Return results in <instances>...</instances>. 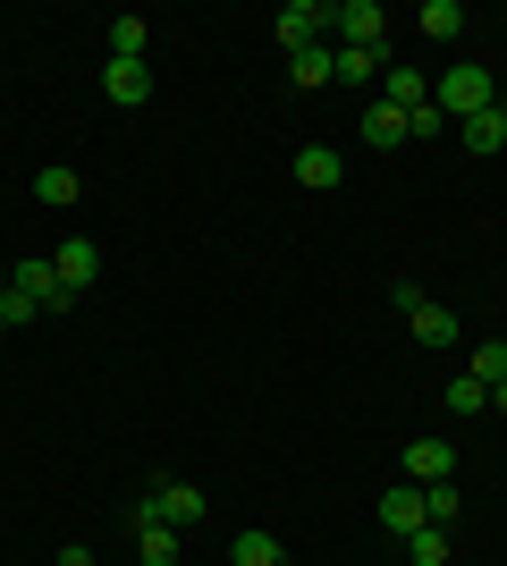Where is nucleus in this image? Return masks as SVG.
<instances>
[{
	"label": "nucleus",
	"mask_w": 507,
	"mask_h": 566,
	"mask_svg": "<svg viewBox=\"0 0 507 566\" xmlns=\"http://www.w3.org/2000/svg\"><path fill=\"white\" fill-rule=\"evenodd\" d=\"M279 566H296V558H279Z\"/></svg>",
	"instance_id": "obj_33"
},
{
	"label": "nucleus",
	"mask_w": 507,
	"mask_h": 566,
	"mask_svg": "<svg viewBox=\"0 0 507 566\" xmlns=\"http://www.w3.org/2000/svg\"><path fill=\"white\" fill-rule=\"evenodd\" d=\"M76 195H85V178H76L68 161H51V169H34V203H43V212H68Z\"/></svg>",
	"instance_id": "obj_11"
},
{
	"label": "nucleus",
	"mask_w": 507,
	"mask_h": 566,
	"mask_svg": "<svg viewBox=\"0 0 507 566\" xmlns=\"http://www.w3.org/2000/svg\"><path fill=\"white\" fill-rule=\"evenodd\" d=\"M448 549H457V542H448V524H414V533H406L414 566H448Z\"/></svg>",
	"instance_id": "obj_19"
},
{
	"label": "nucleus",
	"mask_w": 507,
	"mask_h": 566,
	"mask_svg": "<svg viewBox=\"0 0 507 566\" xmlns=\"http://www.w3.org/2000/svg\"><path fill=\"white\" fill-rule=\"evenodd\" d=\"M499 34H507V9H499Z\"/></svg>",
	"instance_id": "obj_31"
},
{
	"label": "nucleus",
	"mask_w": 507,
	"mask_h": 566,
	"mask_svg": "<svg viewBox=\"0 0 507 566\" xmlns=\"http://www.w3.org/2000/svg\"><path fill=\"white\" fill-rule=\"evenodd\" d=\"M136 549H145V566H178L187 533H169V524H136Z\"/></svg>",
	"instance_id": "obj_20"
},
{
	"label": "nucleus",
	"mask_w": 507,
	"mask_h": 566,
	"mask_svg": "<svg viewBox=\"0 0 507 566\" xmlns=\"http://www.w3.org/2000/svg\"><path fill=\"white\" fill-rule=\"evenodd\" d=\"M423 524H457V482H432V491H423Z\"/></svg>",
	"instance_id": "obj_26"
},
{
	"label": "nucleus",
	"mask_w": 507,
	"mask_h": 566,
	"mask_svg": "<svg viewBox=\"0 0 507 566\" xmlns=\"http://www.w3.org/2000/svg\"><path fill=\"white\" fill-rule=\"evenodd\" d=\"M457 144H465V153H483V161H490V153H499V144H507V127H499V118H457Z\"/></svg>",
	"instance_id": "obj_22"
},
{
	"label": "nucleus",
	"mask_w": 507,
	"mask_h": 566,
	"mask_svg": "<svg viewBox=\"0 0 507 566\" xmlns=\"http://www.w3.org/2000/svg\"><path fill=\"white\" fill-rule=\"evenodd\" d=\"M483 406H490V389H483L474 373H457V380H448V415H483Z\"/></svg>",
	"instance_id": "obj_24"
},
{
	"label": "nucleus",
	"mask_w": 507,
	"mask_h": 566,
	"mask_svg": "<svg viewBox=\"0 0 507 566\" xmlns=\"http://www.w3.org/2000/svg\"><path fill=\"white\" fill-rule=\"evenodd\" d=\"M34 313H43V305H34V296H18V287L0 296V322H9V331H18V322H34Z\"/></svg>",
	"instance_id": "obj_27"
},
{
	"label": "nucleus",
	"mask_w": 507,
	"mask_h": 566,
	"mask_svg": "<svg viewBox=\"0 0 507 566\" xmlns=\"http://www.w3.org/2000/svg\"><path fill=\"white\" fill-rule=\"evenodd\" d=\"M271 34L288 43V60H296V51H321V43H330V9H321V0H288V9L271 18Z\"/></svg>",
	"instance_id": "obj_4"
},
{
	"label": "nucleus",
	"mask_w": 507,
	"mask_h": 566,
	"mask_svg": "<svg viewBox=\"0 0 507 566\" xmlns=\"http://www.w3.org/2000/svg\"><path fill=\"white\" fill-rule=\"evenodd\" d=\"M381 34H389L381 0H338L330 9V51H381Z\"/></svg>",
	"instance_id": "obj_3"
},
{
	"label": "nucleus",
	"mask_w": 507,
	"mask_h": 566,
	"mask_svg": "<svg viewBox=\"0 0 507 566\" xmlns=\"http://www.w3.org/2000/svg\"><path fill=\"white\" fill-rule=\"evenodd\" d=\"M0 338H9V322H0Z\"/></svg>",
	"instance_id": "obj_32"
},
{
	"label": "nucleus",
	"mask_w": 507,
	"mask_h": 566,
	"mask_svg": "<svg viewBox=\"0 0 507 566\" xmlns=\"http://www.w3.org/2000/svg\"><path fill=\"white\" fill-rule=\"evenodd\" d=\"M9 287H18V296H34L43 313H68V305H76L68 287H60V271H51V262H9Z\"/></svg>",
	"instance_id": "obj_6"
},
{
	"label": "nucleus",
	"mask_w": 507,
	"mask_h": 566,
	"mask_svg": "<svg viewBox=\"0 0 507 566\" xmlns=\"http://www.w3.org/2000/svg\"><path fill=\"white\" fill-rule=\"evenodd\" d=\"M490 118H499V127H507V94H499V102H490Z\"/></svg>",
	"instance_id": "obj_29"
},
{
	"label": "nucleus",
	"mask_w": 507,
	"mask_h": 566,
	"mask_svg": "<svg viewBox=\"0 0 507 566\" xmlns=\"http://www.w3.org/2000/svg\"><path fill=\"white\" fill-rule=\"evenodd\" d=\"M288 549H279V533H263V524H245L237 542H229V566H279Z\"/></svg>",
	"instance_id": "obj_15"
},
{
	"label": "nucleus",
	"mask_w": 507,
	"mask_h": 566,
	"mask_svg": "<svg viewBox=\"0 0 507 566\" xmlns=\"http://www.w3.org/2000/svg\"><path fill=\"white\" fill-rule=\"evenodd\" d=\"M363 144H372V153H389V144H406V111H389V102H372V111H363Z\"/></svg>",
	"instance_id": "obj_18"
},
{
	"label": "nucleus",
	"mask_w": 507,
	"mask_h": 566,
	"mask_svg": "<svg viewBox=\"0 0 507 566\" xmlns=\"http://www.w3.org/2000/svg\"><path fill=\"white\" fill-rule=\"evenodd\" d=\"M0 296H9V262H0Z\"/></svg>",
	"instance_id": "obj_30"
},
{
	"label": "nucleus",
	"mask_w": 507,
	"mask_h": 566,
	"mask_svg": "<svg viewBox=\"0 0 507 566\" xmlns=\"http://www.w3.org/2000/svg\"><path fill=\"white\" fill-rule=\"evenodd\" d=\"M465 373L483 380V389H499V380H507V338H483V347L465 355Z\"/></svg>",
	"instance_id": "obj_23"
},
{
	"label": "nucleus",
	"mask_w": 507,
	"mask_h": 566,
	"mask_svg": "<svg viewBox=\"0 0 507 566\" xmlns=\"http://www.w3.org/2000/svg\"><path fill=\"white\" fill-rule=\"evenodd\" d=\"M102 94L119 102V111H145L152 102V69L145 60H110V69H102Z\"/></svg>",
	"instance_id": "obj_8"
},
{
	"label": "nucleus",
	"mask_w": 507,
	"mask_h": 566,
	"mask_svg": "<svg viewBox=\"0 0 507 566\" xmlns=\"http://www.w3.org/2000/svg\"><path fill=\"white\" fill-rule=\"evenodd\" d=\"M381 69H389L381 51H330V76H338V85H381Z\"/></svg>",
	"instance_id": "obj_16"
},
{
	"label": "nucleus",
	"mask_w": 507,
	"mask_h": 566,
	"mask_svg": "<svg viewBox=\"0 0 507 566\" xmlns=\"http://www.w3.org/2000/svg\"><path fill=\"white\" fill-rule=\"evenodd\" d=\"M406 331L423 338V347H457V313H448V305H432V296H423V305L406 313Z\"/></svg>",
	"instance_id": "obj_14"
},
{
	"label": "nucleus",
	"mask_w": 507,
	"mask_h": 566,
	"mask_svg": "<svg viewBox=\"0 0 507 566\" xmlns=\"http://www.w3.org/2000/svg\"><path fill=\"white\" fill-rule=\"evenodd\" d=\"M203 516H212V499L194 491V482H152L145 499H127V524H169V533H194Z\"/></svg>",
	"instance_id": "obj_1"
},
{
	"label": "nucleus",
	"mask_w": 507,
	"mask_h": 566,
	"mask_svg": "<svg viewBox=\"0 0 507 566\" xmlns=\"http://www.w3.org/2000/svg\"><path fill=\"white\" fill-rule=\"evenodd\" d=\"M51 566H102V558H94V549H85V542H68V549H60V558H51Z\"/></svg>",
	"instance_id": "obj_28"
},
{
	"label": "nucleus",
	"mask_w": 507,
	"mask_h": 566,
	"mask_svg": "<svg viewBox=\"0 0 507 566\" xmlns=\"http://www.w3.org/2000/svg\"><path fill=\"white\" fill-rule=\"evenodd\" d=\"M406 482H414V491L457 482V449H448V440H406Z\"/></svg>",
	"instance_id": "obj_7"
},
{
	"label": "nucleus",
	"mask_w": 507,
	"mask_h": 566,
	"mask_svg": "<svg viewBox=\"0 0 507 566\" xmlns=\"http://www.w3.org/2000/svg\"><path fill=\"white\" fill-rule=\"evenodd\" d=\"M338 178H347V161H338L330 144H305V153H296V187L305 195H330Z\"/></svg>",
	"instance_id": "obj_9"
},
{
	"label": "nucleus",
	"mask_w": 507,
	"mask_h": 566,
	"mask_svg": "<svg viewBox=\"0 0 507 566\" xmlns=\"http://www.w3.org/2000/svg\"><path fill=\"white\" fill-rule=\"evenodd\" d=\"M432 102H440L448 118H483L490 102H499V85H490V69H483V60H457V69H448V76L432 85Z\"/></svg>",
	"instance_id": "obj_2"
},
{
	"label": "nucleus",
	"mask_w": 507,
	"mask_h": 566,
	"mask_svg": "<svg viewBox=\"0 0 507 566\" xmlns=\"http://www.w3.org/2000/svg\"><path fill=\"white\" fill-rule=\"evenodd\" d=\"M288 85H296V94H321V85H338V76H330V43H321V51H296V60H288Z\"/></svg>",
	"instance_id": "obj_17"
},
{
	"label": "nucleus",
	"mask_w": 507,
	"mask_h": 566,
	"mask_svg": "<svg viewBox=\"0 0 507 566\" xmlns=\"http://www.w3.org/2000/svg\"><path fill=\"white\" fill-rule=\"evenodd\" d=\"M51 271H60V287H68V296H85V287L102 280V254H94V237H60Z\"/></svg>",
	"instance_id": "obj_5"
},
{
	"label": "nucleus",
	"mask_w": 507,
	"mask_h": 566,
	"mask_svg": "<svg viewBox=\"0 0 507 566\" xmlns=\"http://www.w3.org/2000/svg\"><path fill=\"white\" fill-rule=\"evenodd\" d=\"M414 524H423V491H414V482H398V491L381 499V533H389V542H406Z\"/></svg>",
	"instance_id": "obj_12"
},
{
	"label": "nucleus",
	"mask_w": 507,
	"mask_h": 566,
	"mask_svg": "<svg viewBox=\"0 0 507 566\" xmlns=\"http://www.w3.org/2000/svg\"><path fill=\"white\" fill-rule=\"evenodd\" d=\"M414 34H432V43H457V34H465V0H423V9H414Z\"/></svg>",
	"instance_id": "obj_13"
},
{
	"label": "nucleus",
	"mask_w": 507,
	"mask_h": 566,
	"mask_svg": "<svg viewBox=\"0 0 507 566\" xmlns=\"http://www.w3.org/2000/svg\"><path fill=\"white\" fill-rule=\"evenodd\" d=\"M381 102H389V111H414V102H432V76L406 69V60H389V69H381Z\"/></svg>",
	"instance_id": "obj_10"
},
{
	"label": "nucleus",
	"mask_w": 507,
	"mask_h": 566,
	"mask_svg": "<svg viewBox=\"0 0 507 566\" xmlns=\"http://www.w3.org/2000/svg\"><path fill=\"white\" fill-rule=\"evenodd\" d=\"M152 43V18H110V60H145Z\"/></svg>",
	"instance_id": "obj_21"
},
{
	"label": "nucleus",
	"mask_w": 507,
	"mask_h": 566,
	"mask_svg": "<svg viewBox=\"0 0 507 566\" xmlns=\"http://www.w3.org/2000/svg\"><path fill=\"white\" fill-rule=\"evenodd\" d=\"M440 127H448V111H440V102H414V111H406V144H432Z\"/></svg>",
	"instance_id": "obj_25"
}]
</instances>
